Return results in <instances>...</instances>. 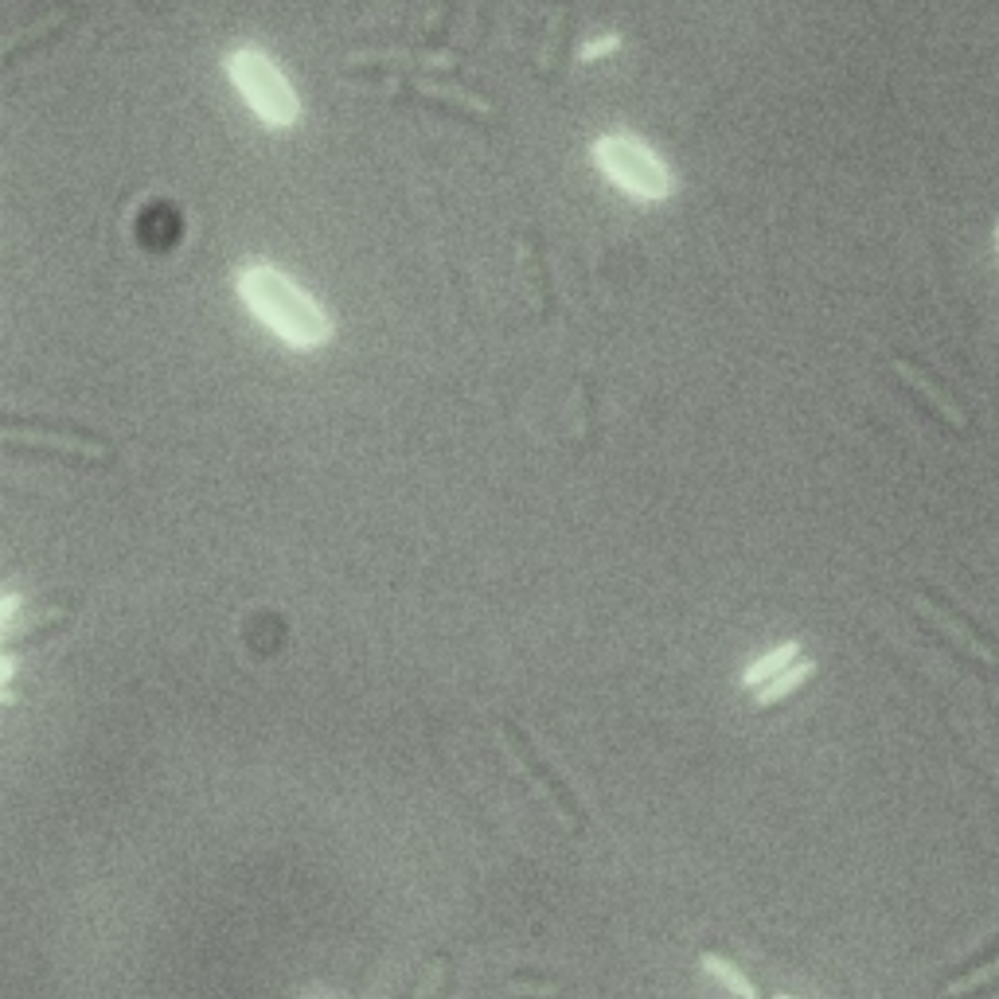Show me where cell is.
Segmentation results:
<instances>
[{
  "label": "cell",
  "instance_id": "16",
  "mask_svg": "<svg viewBox=\"0 0 999 999\" xmlns=\"http://www.w3.org/2000/svg\"><path fill=\"white\" fill-rule=\"evenodd\" d=\"M991 239H996V254H999V223L991 227Z\"/></svg>",
  "mask_w": 999,
  "mask_h": 999
},
{
  "label": "cell",
  "instance_id": "10",
  "mask_svg": "<svg viewBox=\"0 0 999 999\" xmlns=\"http://www.w3.org/2000/svg\"><path fill=\"white\" fill-rule=\"evenodd\" d=\"M699 961H703V968H707L710 976H715V980L727 984V988L734 991V996H742V999H762V996H757L754 984H750L746 976H742V972L734 968L730 961H722V957H715V953H703Z\"/></svg>",
  "mask_w": 999,
  "mask_h": 999
},
{
  "label": "cell",
  "instance_id": "3",
  "mask_svg": "<svg viewBox=\"0 0 999 999\" xmlns=\"http://www.w3.org/2000/svg\"><path fill=\"white\" fill-rule=\"evenodd\" d=\"M594 157L598 165L617 180V184L633 192L641 199H663L672 196V176L663 169L660 160L641 145L636 137H621V133H609L594 145Z\"/></svg>",
  "mask_w": 999,
  "mask_h": 999
},
{
  "label": "cell",
  "instance_id": "5",
  "mask_svg": "<svg viewBox=\"0 0 999 999\" xmlns=\"http://www.w3.org/2000/svg\"><path fill=\"white\" fill-rule=\"evenodd\" d=\"M4 441L9 446H36V449H51V453H66V458L78 461H110L113 446L94 434L71 430V426H44V422H28L24 430L20 426H4Z\"/></svg>",
  "mask_w": 999,
  "mask_h": 999
},
{
  "label": "cell",
  "instance_id": "6",
  "mask_svg": "<svg viewBox=\"0 0 999 999\" xmlns=\"http://www.w3.org/2000/svg\"><path fill=\"white\" fill-rule=\"evenodd\" d=\"M914 609L925 617V621H929V625L937 629V633L949 636V641H953V645L961 648V653L976 656V660H984V663H996V660H999V656L991 653L988 641H980V636H976L968 625H964L961 617L949 613V609H941V606H934V601L925 598V594H914Z\"/></svg>",
  "mask_w": 999,
  "mask_h": 999
},
{
  "label": "cell",
  "instance_id": "9",
  "mask_svg": "<svg viewBox=\"0 0 999 999\" xmlns=\"http://www.w3.org/2000/svg\"><path fill=\"white\" fill-rule=\"evenodd\" d=\"M796 656H801V645H796V641H789V645H781L777 653H769L766 660H757L754 668L746 672V683H750V687H757V683H769L773 675H781L784 668H793Z\"/></svg>",
  "mask_w": 999,
  "mask_h": 999
},
{
  "label": "cell",
  "instance_id": "13",
  "mask_svg": "<svg viewBox=\"0 0 999 999\" xmlns=\"http://www.w3.org/2000/svg\"><path fill=\"white\" fill-rule=\"evenodd\" d=\"M449 988H453V968H449V957H438V964L426 976V984L414 991V999H446Z\"/></svg>",
  "mask_w": 999,
  "mask_h": 999
},
{
  "label": "cell",
  "instance_id": "14",
  "mask_svg": "<svg viewBox=\"0 0 999 999\" xmlns=\"http://www.w3.org/2000/svg\"><path fill=\"white\" fill-rule=\"evenodd\" d=\"M508 991H515V996H555V991H562V984L551 980V976H532V972H515L512 980H508Z\"/></svg>",
  "mask_w": 999,
  "mask_h": 999
},
{
  "label": "cell",
  "instance_id": "12",
  "mask_svg": "<svg viewBox=\"0 0 999 999\" xmlns=\"http://www.w3.org/2000/svg\"><path fill=\"white\" fill-rule=\"evenodd\" d=\"M59 28H66V16H51L44 20L36 32H28V36H20L16 44H9V51H4V63H16V56H24V51H32V47L47 44L51 36H59Z\"/></svg>",
  "mask_w": 999,
  "mask_h": 999
},
{
  "label": "cell",
  "instance_id": "7",
  "mask_svg": "<svg viewBox=\"0 0 999 999\" xmlns=\"http://www.w3.org/2000/svg\"><path fill=\"white\" fill-rule=\"evenodd\" d=\"M890 367H894V371L902 375V383H906L914 394H922V399L929 402V406H934V411L941 414V418L949 422V426H957V430H964V422H968V418H964V411H961V406H957L953 399H949V394L941 391V387H937V383H929V379H925V375L917 371L914 364H906V360H894V364H890Z\"/></svg>",
  "mask_w": 999,
  "mask_h": 999
},
{
  "label": "cell",
  "instance_id": "15",
  "mask_svg": "<svg viewBox=\"0 0 999 999\" xmlns=\"http://www.w3.org/2000/svg\"><path fill=\"white\" fill-rule=\"evenodd\" d=\"M613 47H617V39H601V44H589V47H586V59L606 56V51H613Z\"/></svg>",
  "mask_w": 999,
  "mask_h": 999
},
{
  "label": "cell",
  "instance_id": "11",
  "mask_svg": "<svg viewBox=\"0 0 999 999\" xmlns=\"http://www.w3.org/2000/svg\"><path fill=\"white\" fill-rule=\"evenodd\" d=\"M999 976V957H991V961H984L980 968H972V972H964V976H957V980H949L941 988V996H968V991H976V988H984V984H991Z\"/></svg>",
  "mask_w": 999,
  "mask_h": 999
},
{
  "label": "cell",
  "instance_id": "17",
  "mask_svg": "<svg viewBox=\"0 0 999 999\" xmlns=\"http://www.w3.org/2000/svg\"><path fill=\"white\" fill-rule=\"evenodd\" d=\"M781 999H784V996H781Z\"/></svg>",
  "mask_w": 999,
  "mask_h": 999
},
{
  "label": "cell",
  "instance_id": "4",
  "mask_svg": "<svg viewBox=\"0 0 999 999\" xmlns=\"http://www.w3.org/2000/svg\"><path fill=\"white\" fill-rule=\"evenodd\" d=\"M500 734H504L508 750H512V754L520 757V766L527 769V773H532L535 781H539L543 793L551 796L555 808H559V813L566 816L570 828H574V831H586V813H582V804H578V796H574V789H570V784L562 781V777L555 773V769L547 766V762H543L539 750L532 746V739H527V734H523V730L515 727V722L508 719V715L500 719Z\"/></svg>",
  "mask_w": 999,
  "mask_h": 999
},
{
  "label": "cell",
  "instance_id": "1",
  "mask_svg": "<svg viewBox=\"0 0 999 999\" xmlns=\"http://www.w3.org/2000/svg\"><path fill=\"white\" fill-rule=\"evenodd\" d=\"M239 293H243L246 305H251L254 313L293 348H320L328 340V332H332V325H328V317L320 313L317 301H308L305 293H301L285 273L273 270V266H246V270L239 273Z\"/></svg>",
  "mask_w": 999,
  "mask_h": 999
},
{
  "label": "cell",
  "instance_id": "8",
  "mask_svg": "<svg viewBox=\"0 0 999 999\" xmlns=\"http://www.w3.org/2000/svg\"><path fill=\"white\" fill-rule=\"evenodd\" d=\"M813 672H816V663H813V660H801V663H793V668H784V672L773 675V680H769L766 687H757L754 703H757V707H769V703L784 699V695H793L796 687H801V683L808 680Z\"/></svg>",
  "mask_w": 999,
  "mask_h": 999
},
{
  "label": "cell",
  "instance_id": "2",
  "mask_svg": "<svg viewBox=\"0 0 999 999\" xmlns=\"http://www.w3.org/2000/svg\"><path fill=\"white\" fill-rule=\"evenodd\" d=\"M227 71H231V83L243 90V98L251 102V110L258 113L261 122L270 130H290L297 122L301 102L293 86L285 83L278 66L270 59L254 51V47H239L231 59H227Z\"/></svg>",
  "mask_w": 999,
  "mask_h": 999
}]
</instances>
